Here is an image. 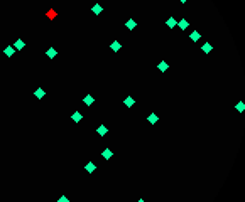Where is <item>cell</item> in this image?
I'll list each match as a JSON object with an SVG mask.
<instances>
[{
  "mask_svg": "<svg viewBox=\"0 0 245 202\" xmlns=\"http://www.w3.org/2000/svg\"><path fill=\"white\" fill-rule=\"evenodd\" d=\"M101 157H103L105 160H110V158L113 157V152H112V150H110V148H105L103 152H101Z\"/></svg>",
  "mask_w": 245,
  "mask_h": 202,
  "instance_id": "6da1fadb",
  "label": "cell"
},
{
  "mask_svg": "<svg viewBox=\"0 0 245 202\" xmlns=\"http://www.w3.org/2000/svg\"><path fill=\"white\" fill-rule=\"evenodd\" d=\"M157 69H159L161 73H166V71H167V69H169V64H167V62H166V61H161V62L157 64Z\"/></svg>",
  "mask_w": 245,
  "mask_h": 202,
  "instance_id": "7a4b0ae2",
  "label": "cell"
},
{
  "mask_svg": "<svg viewBox=\"0 0 245 202\" xmlns=\"http://www.w3.org/2000/svg\"><path fill=\"white\" fill-rule=\"evenodd\" d=\"M125 27L129 29V30H134V29L137 27V22H135V20H134V19H129V20H127V22H125Z\"/></svg>",
  "mask_w": 245,
  "mask_h": 202,
  "instance_id": "3957f363",
  "label": "cell"
},
{
  "mask_svg": "<svg viewBox=\"0 0 245 202\" xmlns=\"http://www.w3.org/2000/svg\"><path fill=\"white\" fill-rule=\"evenodd\" d=\"M147 121H149V123H150V125H156L157 121H159V116H157L156 113H150V115H149V116H147Z\"/></svg>",
  "mask_w": 245,
  "mask_h": 202,
  "instance_id": "277c9868",
  "label": "cell"
},
{
  "mask_svg": "<svg viewBox=\"0 0 245 202\" xmlns=\"http://www.w3.org/2000/svg\"><path fill=\"white\" fill-rule=\"evenodd\" d=\"M97 133L100 135V137H105V135L108 133V128H107V126H105V125H100V126H98V128H97Z\"/></svg>",
  "mask_w": 245,
  "mask_h": 202,
  "instance_id": "5b68a950",
  "label": "cell"
},
{
  "mask_svg": "<svg viewBox=\"0 0 245 202\" xmlns=\"http://www.w3.org/2000/svg\"><path fill=\"white\" fill-rule=\"evenodd\" d=\"M46 56H48L49 59H54V57L58 56V51H56V49H52V47H49L48 51H46Z\"/></svg>",
  "mask_w": 245,
  "mask_h": 202,
  "instance_id": "8992f818",
  "label": "cell"
},
{
  "mask_svg": "<svg viewBox=\"0 0 245 202\" xmlns=\"http://www.w3.org/2000/svg\"><path fill=\"white\" fill-rule=\"evenodd\" d=\"M34 96L37 98V99H42V98L46 96V91L42 88H39V89H36V91H34Z\"/></svg>",
  "mask_w": 245,
  "mask_h": 202,
  "instance_id": "52a82bcc",
  "label": "cell"
},
{
  "mask_svg": "<svg viewBox=\"0 0 245 202\" xmlns=\"http://www.w3.org/2000/svg\"><path fill=\"white\" fill-rule=\"evenodd\" d=\"M176 25L181 29V30H186V29H188V25H189V22H188L186 19H183V20H179V22H177Z\"/></svg>",
  "mask_w": 245,
  "mask_h": 202,
  "instance_id": "ba28073f",
  "label": "cell"
},
{
  "mask_svg": "<svg viewBox=\"0 0 245 202\" xmlns=\"http://www.w3.org/2000/svg\"><path fill=\"white\" fill-rule=\"evenodd\" d=\"M101 10H103V7H101L100 4H95V5L91 7V12L95 14V15H100V14H101Z\"/></svg>",
  "mask_w": 245,
  "mask_h": 202,
  "instance_id": "9c48e42d",
  "label": "cell"
},
{
  "mask_svg": "<svg viewBox=\"0 0 245 202\" xmlns=\"http://www.w3.org/2000/svg\"><path fill=\"white\" fill-rule=\"evenodd\" d=\"M71 120L74 121V123H80V121L83 120V115H81L80 111H74V113H73V116H71Z\"/></svg>",
  "mask_w": 245,
  "mask_h": 202,
  "instance_id": "30bf717a",
  "label": "cell"
},
{
  "mask_svg": "<svg viewBox=\"0 0 245 202\" xmlns=\"http://www.w3.org/2000/svg\"><path fill=\"white\" fill-rule=\"evenodd\" d=\"M200 37H201V34L198 32V30H193V32L189 34V39L193 40V42H198V40H200Z\"/></svg>",
  "mask_w": 245,
  "mask_h": 202,
  "instance_id": "8fae6325",
  "label": "cell"
},
{
  "mask_svg": "<svg viewBox=\"0 0 245 202\" xmlns=\"http://www.w3.org/2000/svg\"><path fill=\"white\" fill-rule=\"evenodd\" d=\"M84 169H86V172H88V174H93V172H95V170H97V165H95V163H93V162H88V163H86V167H84Z\"/></svg>",
  "mask_w": 245,
  "mask_h": 202,
  "instance_id": "7c38bea8",
  "label": "cell"
},
{
  "mask_svg": "<svg viewBox=\"0 0 245 202\" xmlns=\"http://www.w3.org/2000/svg\"><path fill=\"white\" fill-rule=\"evenodd\" d=\"M14 52H15V49H14L12 46H7V47H5V51H4V54H5L7 57H12Z\"/></svg>",
  "mask_w": 245,
  "mask_h": 202,
  "instance_id": "4fadbf2b",
  "label": "cell"
},
{
  "mask_svg": "<svg viewBox=\"0 0 245 202\" xmlns=\"http://www.w3.org/2000/svg\"><path fill=\"white\" fill-rule=\"evenodd\" d=\"M12 47L15 49V51H20V49H24V40H22V39H17V40H15V44H14Z\"/></svg>",
  "mask_w": 245,
  "mask_h": 202,
  "instance_id": "5bb4252c",
  "label": "cell"
},
{
  "mask_svg": "<svg viewBox=\"0 0 245 202\" xmlns=\"http://www.w3.org/2000/svg\"><path fill=\"white\" fill-rule=\"evenodd\" d=\"M110 47H112V51H113V52H118V51H120V47H122V44L118 42V40H113Z\"/></svg>",
  "mask_w": 245,
  "mask_h": 202,
  "instance_id": "9a60e30c",
  "label": "cell"
},
{
  "mask_svg": "<svg viewBox=\"0 0 245 202\" xmlns=\"http://www.w3.org/2000/svg\"><path fill=\"white\" fill-rule=\"evenodd\" d=\"M176 24H177V22L174 20V17H169V19L166 20V25H167L169 29H174V27H176Z\"/></svg>",
  "mask_w": 245,
  "mask_h": 202,
  "instance_id": "2e32d148",
  "label": "cell"
},
{
  "mask_svg": "<svg viewBox=\"0 0 245 202\" xmlns=\"http://www.w3.org/2000/svg\"><path fill=\"white\" fill-rule=\"evenodd\" d=\"M124 103H125V106H127V108H132V106L135 105V101H134V98H132V96H127Z\"/></svg>",
  "mask_w": 245,
  "mask_h": 202,
  "instance_id": "e0dca14e",
  "label": "cell"
},
{
  "mask_svg": "<svg viewBox=\"0 0 245 202\" xmlns=\"http://www.w3.org/2000/svg\"><path fill=\"white\" fill-rule=\"evenodd\" d=\"M83 101H84V105H86V106H91V105H93V101H95V98H93L91 94H86Z\"/></svg>",
  "mask_w": 245,
  "mask_h": 202,
  "instance_id": "ac0fdd59",
  "label": "cell"
},
{
  "mask_svg": "<svg viewBox=\"0 0 245 202\" xmlns=\"http://www.w3.org/2000/svg\"><path fill=\"white\" fill-rule=\"evenodd\" d=\"M201 49H203V52H206V54H208V52H211V49H213V47H211V44H210V42H205Z\"/></svg>",
  "mask_w": 245,
  "mask_h": 202,
  "instance_id": "d6986e66",
  "label": "cell"
},
{
  "mask_svg": "<svg viewBox=\"0 0 245 202\" xmlns=\"http://www.w3.org/2000/svg\"><path fill=\"white\" fill-rule=\"evenodd\" d=\"M235 108H237L238 113H243V111H245V105L242 103V101H240V103H237V106H235Z\"/></svg>",
  "mask_w": 245,
  "mask_h": 202,
  "instance_id": "ffe728a7",
  "label": "cell"
},
{
  "mask_svg": "<svg viewBox=\"0 0 245 202\" xmlns=\"http://www.w3.org/2000/svg\"><path fill=\"white\" fill-rule=\"evenodd\" d=\"M58 202H69V199L66 197V195H63V197H59V200Z\"/></svg>",
  "mask_w": 245,
  "mask_h": 202,
  "instance_id": "44dd1931",
  "label": "cell"
},
{
  "mask_svg": "<svg viewBox=\"0 0 245 202\" xmlns=\"http://www.w3.org/2000/svg\"><path fill=\"white\" fill-rule=\"evenodd\" d=\"M179 2H181V4H186V2H188V0H179Z\"/></svg>",
  "mask_w": 245,
  "mask_h": 202,
  "instance_id": "7402d4cb",
  "label": "cell"
},
{
  "mask_svg": "<svg viewBox=\"0 0 245 202\" xmlns=\"http://www.w3.org/2000/svg\"><path fill=\"white\" fill-rule=\"evenodd\" d=\"M137 202H145V200H144V199H139V200H137Z\"/></svg>",
  "mask_w": 245,
  "mask_h": 202,
  "instance_id": "603a6c76",
  "label": "cell"
}]
</instances>
